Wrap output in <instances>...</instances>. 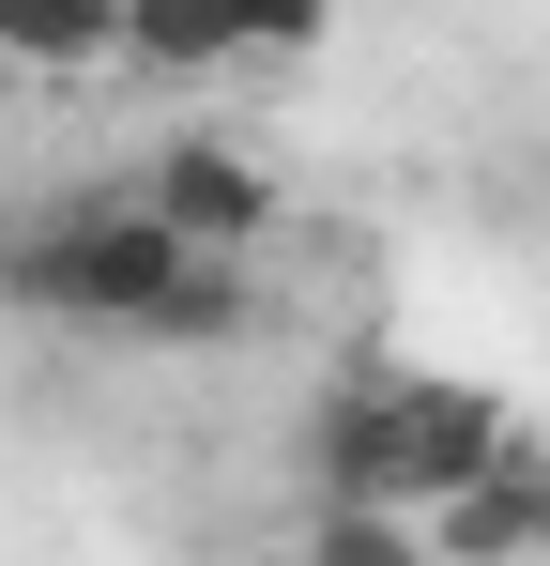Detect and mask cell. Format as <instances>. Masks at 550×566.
<instances>
[{"label": "cell", "instance_id": "6da1fadb", "mask_svg": "<svg viewBox=\"0 0 550 566\" xmlns=\"http://www.w3.org/2000/svg\"><path fill=\"white\" fill-rule=\"evenodd\" d=\"M505 444V398L489 382H444V368H367L337 382L321 413H306V474H321V505H444L458 474Z\"/></svg>", "mask_w": 550, "mask_h": 566}, {"label": "cell", "instance_id": "7a4b0ae2", "mask_svg": "<svg viewBox=\"0 0 550 566\" xmlns=\"http://www.w3.org/2000/svg\"><path fill=\"white\" fill-rule=\"evenodd\" d=\"M183 261H199V245H183V230H169V214H154L138 185H77L62 214H31V230L0 245V306L138 337V322H154V291H169Z\"/></svg>", "mask_w": 550, "mask_h": 566}, {"label": "cell", "instance_id": "3957f363", "mask_svg": "<svg viewBox=\"0 0 550 566\" xmlns=\"http://www.w3.org/2000/svg\"><path fill=\"white\" fill-rule=\"evenodd\" d=\"M413 536H429V552H474V566L489 552H550V444L505 413V444L458 474L444 505H413Z\"/></svg>", "mask_w": 550, "mask_h": 566}, {"label": "cell", "instance_id": "277c9868", "mask_svg": "<svg viewBox=\"0 0 550 566\" xmlns=\"http://www.w3.org/2000/svg\"><path fill=\"white\" fill-rule=\"evenodd\" d=\"M138 199L169 214L183 245H261V230H275V185H261V154H230V138H169V154L138 169Z\"/></svg>", "mask_w": 550, "mask_h": 566}, {"label": "cell", "instance_id": "5b68a950", "mask_svg": "<svg viewBox=\"0 0 550 566\" xmlns=\"http://www.w3.org/2000/svg\"><path fill=\"white\" fill-rule=\"evenodd\" d=\"M123 62L138 77H230L245 31H230V0H123Z\"/></svg>", "mask_w": 550, "mask_h": 566}, {"label": "cell", "instance_id": "8992f818", "mask_svg": "<svg viewBox=\"0 0 550 566\" xmlns=\"http://www.w3.org/2000/svg\"><path fill=\"white\" fill-rule=\"evenodd\" d=\"M0 46H15V62H46V77H77V62L123 46V0H0Z\"/></svg>", "mask_w": 550, "mask_h": 566}, {"label": "cell", "instance_id": "52a82bcc", "mask_svg": "<svg viewBox=\"0 0 550 566\" xmlns=\"http://www.w3.org/2000/svg\"><path fill=\"white\" fill-rule=\"evenodd\" d=\"M230 31H245V62H306L337 31V0H230Z\"/></svg>", "mask_w": 550, "mask_h": 566}]
</instances>
